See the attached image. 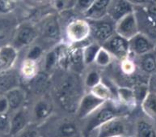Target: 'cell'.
Wrapping results in <instances>:
<instances>
[{
	"label": "cell",
	"mask_w": 156,
	"mask_h": 137,
	"mask_svg": "<svg viewBox=\"0 0 156 137\" xmlns=\"http://www.w3.org/2000/svg\"><path fill=\"white\" fill-rule=\"evenodd\" d=\"M43 54H44L43 48L38 45H33L30 47V49L28 50L27 55H26V59L37 62L43 56Z\"/></svg>",
	"instance_id": "obj_33"
},
{
	"label": "cell",
	"mask_w": 156,
	"mask_h": 137,
	"mask_svg": "<svg viewBox=\"0 0 156 137\" xmlns=\"http://www.w3.org/2000/svg\"><path fill=\"white\" fill-rule=\"evenodd\" d=\"M155 86H156V84H155Z\"/></svg>",
	"instance_id": "obj_44"
},
{
	"label": "cell",
	"mask_w": 156,
	"mask_h": 137,
	"mask_svg": "<svg viewBox=\"0 0 156 137\" xmlns=\"http://www.w3.org/2000/svg\"><path fill=\"white\" fill-rule=\"evenodd\" d=\"M133 93H134V97H135L136 101H140L142 102L145 97L147 96L148 93L147 88L144 86H138L133 90Z\"/></svg>",
	"instance_id": "obj_37"
},
{
	"label": "cell",
	"mask_w": 156,
	"mask_h": 137,
	"mask_svg": "<svg viewBox=\"0 0 156 137\" xmlns=\"http://www.w3.org/2000/svg\"><path fill=\"white\" fill-rule=\"evenodd\" d=\"M115 33L127 40L138 33L137 21L134 12L126 15L115 24Z\"/></svg>",
	"instance_id": "obj_9"
},
{
	"label": "cell",
	"mask_w": 156,
	"mask_h": 137,
	"mask_svg": "<svg viewBox=\"0 0 156 137\" xmlns=\"http://www.w3.org/2000/svg\"><path fill=\"white\" fill-rule=\"evenodd\" d=\"M117 137H125V136H117Z\"/></svg>",
	"instance_id": "obj_42"
},
{
	"label": "cell",
	"mask_w": 156,
	"mask_h": 137,
	"mask_svg": "<svg viewBox=\"0 0 156 137\" xmlns=\"http://www.w3.org/2000/svg\"><path fill=\"white\" fill-rule=\"evenodd\" d=\"M132 5H145L151 2L152 0H127Z\"/></svg>",
	"instance_id": "obj_40"
},
{
	"label": "cell",
	"mask_w": 156,
	"mask_h": 137,
	"mask_svg": "<svg viewBox=\"0 0 156 137\" xmlns=\"http://www.w3.org/2000/svg\"><path fill=\"white\" fill-rule=\"evenodd\" d=\"M90 93L105 102L112 100V92L111 88H109V86L105 84L102 81L100 82L96 86H94L92 88H91Z\"/></svg>",
	"instance_id": "obj_25"
},
{
	"label": "cell",
	"mask_w": 156,
	"mask_h": 137,
	"mask_svg": "<svg viewBox=\"0 0 156 137\" xmlns=\"http://www.w3.org/2000/svg\"><path fill=\"white\" fill-rule=\"evenodd\" d=\"M117 96L120 103L125 106H130L136 102L133 90L127 87H118Z\"/></svg>",
	"instance_id": "obj_24"
},
{
	"label": "cell",
	"mask_w": 156,
	"mask_h": 137,
	"mask_svg": "<svg viewBox=\"0 0 156 137\" xmlns=\"http://www.w3.org/2000/svg\"><path fill=\"white\" fill-rule=\"evenodd\" d=\"M18 58V50L12 45L0 47V72L12 69Z\"/></svg>",
	"instance_id": "obj_13"
},
{
	"label": "cell",
	"mask_w": 156,
	"mask_h": 137,
	"mask_svg": "<svg viewBox=\"0 0 156 137\" xmlns=\"http://www.w3.org/2000/svg\"><path fill=\"white\" fill-rule=\"evenodd\" d=\"M39 37L38 28L34 24L24 22L18 25L12 38V46L18 50L23 47L30 46Z\"/></svg>",
	"instance_id": "obj_4"
},
{
	"label": "cell",
	"mask_w": 156,
	"mask_h": 137,
	"mask_svg": "<svg viewBox=\"0 0 156 137\" xmlns=\"http://www.w3.org/2000/svg\"><path fill=\"white\" fill-rule=\"evenodd\" d=\"M15 1H16V0H15Z\"/></svg>",
	"instance_id": "obj_43"
},
{
	"label": "cell",
	"mask_w": 156,
	"mask_h": 137,
	"mask_svg": "<svg viewBox=\"0 0 156 137\" xmlns=\"http://www.w3.org/2000/svg\"><path fill=\"white\" fill-rule=\"evenodd\" d=\"M42 38L48 42H58L61 37V25L58 17L55 15H49L44 17L41 20L40 28Z\"/></svg>",
	"instance_id": "obj_6"
},
{
	"label": "cell",
	"mask_w": 156,
	"mask_h": 137,
	"mask_svg": "<svg viewBox=\"0 0 156 137\" xmlns=\"http://www.w3.org/2000/svg\"><path fill=\"white\" fill-rule=\"evenodd\" d=\"M112 54L108 51L107 50L105 49L104 47L101 46L100 50L98 51L96 57L95 58L94 63H96L98 67L100 68H106L112 63Z\"/></svg>",
	"instance_id": "obj_28"
},
{
	"label": "cell",
	"mask_w": 156,
	"mask_h": 137,
	"mask_svg": "<svg viewBox=\"0 0 156 137\" xmlns=\"http://www.w3.org/2000/svg\"><path fill=\"white\" fill-rule=\"evenodd\" d=\"M14 137H40V134L35 126L28 125L22 131Z\"/></svg>",
	"instance_id": "obj_35"
},
{
	"label": "cell",
	"mask_w": 156,
	"mask_h": 137,
	"mask_svg": "<svg viewBox=\"0 0 156 137\" xmlns=\"http://www.w3.org/2000/svg\"><path fill=\"white\" fill-rule=\"evenodd\" d=\"M121 106L123 105L121 104V106H119L112 100L105 102L99 109L88 117L90 119L87 124L86 132L90 134L92 131H95L104 123L115 118H119L123 112Z\"/></svg>",
	"instance_id": "obj_2"
},
{
	"label": "cell",
	"mask_w": 156,
	"mask_h": 137,
	"mask_svg": "<svg viewBox=\"0 0 156 137\" xmlns=\"http://www.w3.org/2000/svg\"><path fill=\"white\" fill-rule=\"evenodd\" d=\"M9 105V112H14L23 106L26 101V93L20 86L10 89L4 93Z\"/></svg>",
	"instance_id": "obj_15"
},
{
	"label": "cell",
	"mask_w": 156,
	"mask_h": 137,
	"mask_svg": "<svg viewBox=\"0 0 156 137\" xmlns=\"http://www.w3.org/2000/svg\"><path fill=\"white\" fill-rule=\"evenodd\" d=\"M56 131L58 137H74L78 132V127L73 120L66 119L59 123Z\"/></svg>",
	"instance_id": "obj_20"
},
{
	"label": "cell",
	"mask_w": 156,
	"mask_h": 137,
	"mask_svg": "<svg viewBox=\"0 0 156 137\" xmlns=\"http://www.w3.org/2000/svg\"><path fill=\"white\" fill-rule=\"evenodd\" d=\"M58 63V48L49 50L48 53L44 55V72L49 73V72H51L54 69L56 65Z\"/></svg>",
	"instance_id": "obj_27"
},
{
	"label": "cell",
	"mask_w": 156,
	"mask_h": 137,
	"mask_svg": "<svg viewBox=\"0 0 156 137\" xmlns=\"http://www.w3.org/2000/svg\"><path fill=\"white\" fill-rule=\"evenodd\" d=\"M55 94L59 105L63 109L70 113H75L84 94L76 73L64 77L57 87Z\"/></svg>",
	"instance_id": "obj_1"
},
{
	"label": "cell",
	"mask_w": 156,
	"mask_h": 137,
	"mask_svg": "<svg viewBox=\"0 0 156 137\" xmlns=\"http://www.w3.org/2000/svg\"><path fill=\"white\" fill-rule=\"evenodd\" d=\"M129 50H133L136 54L143 55L149 53L152 50L151 42H150L147 37L144 35L137 33L131 39L129 40Z\"/></svg>",
	"instance_id": "obj_17"
},
{
	"label": "cell",
	"mask_w": 156,
	"mask_h": 137,
	"mask_svg": "<svg viewBox=\"0 0 156 137\" xmlns=\"http://www.w3.org/2000/svg\"><path fill=\"white\" fill-rule=\"evenodd\" d=\"M9 105L4 94L0 93V114H8Z\"/></svg>",
	"instance_id": "obj_38"
},
{
	"label": "cell",
	"mask_w": 156,
	"mask_h": 137,
	"mask_svg": "<svg viewBox=\"0 0 156 137\" xmlns=\"http://www.w3.org/2000/svg\"><path fill=\"white\" fill-rule=\"evenodd\" d=\"M66 33L68 40L75 44L89 39L91 28L88 20L86 19H73L66 26Z\"/></svg>",
	"instance_id": "obj_5"
},
{
	"label": "cell",
	"mask_w": 156,
	"mask_h": 137,
	"mask_svg": "<svg viewBox=\"0 0 156 137\" xmlns=\"http://www.w3.org/2000/svg\"><path fill=\"white\" fill-rule=\"evenodd\" d=\"M105 102V101L97 98L90 92L84 93L78 105L75 114L79 119H87L91 114H93L96 109H99Z\"/></svg>",
	"instance_id": "obj_8"
},
{
	"label": "cell",
	"mask_w": 156,
	"mask_h": 137,
	"mask_svg": "<svg viewBox=\"0 0 156 137\" xmlns=\"http://www.w3.org/2000/svg\"><path fill=\"white\" fill-rule=\"evenodd\" d=\"M15 0H0V15H7L15 9Z\"/></svg>",
	"instance_id": "obj_34"
},
{
	"label": "cell",
	"mask_w": 156,
	"mask_h": 137,
	"mask_svg": "<svg viewBox=\"0 0 156 137\" xmlns=\"http://www.w3.org/2000/svg\"><path fill=\"white\" fill-rule=\"evenodd\" d=\"M39 70H38L37 62L35 61L26 59L21 66L20 75L26 80H30L33 77H34L37 74Z\"/></svg>",
	"instance_id": "obj_26"
},
{
	"label": "cell",
	"mask_w": 156,
	"mask_h": 137,
	"mask_svg": "<svg viewBox=\"0 0 156 137\" xmlns=\"http://www.w3.org/2000/svg\"><path fill=\"white\" fill-rule=\"evenodd\" d=\"M36 2H44V1H46V0H34Z\"/></svg>",
	"instance_id": "obj_41"
},
{
	"label": "cell",
	"mask_w": 156,
	"mask_h": 137,
	"mask_svg": "<svg viewBox=\"0 0 156 137\" xmlns=\"http://www.w3.org/2000/svg\"><path fill=\"white\" fill-rule=\"evenodd\" d=\"M145 55L141 60V68L147 73H152L156 70V59L151 54Z\"/></svg>",
	"instance_id": "obj_29"
},
{
	"label": "cell",
	"mask_w": 156,
	"mask_h": 137,
	"mask_svg": "<svg viewBox=\"0 0 156 137\" xmlns=\"http://www.w3.org/2000/svg\"><path fill=\"white\" fill-rule=\"evenodd\" d=\"M142 107L148 116L156 119V93L148 92L142 102Z\"/></svg>",
	"instance_id": "obj_22"
},
{
	"label": "cell",
	"mask_w": 156,
	"mask_h": 137,
	"mask_svg": "<svg viewBox=\"0 0 156 137\" xmlns=\"http://www.w3.org/2000/svg\"><path fill=\"white\" fill-rule=\"evenodd\" d=\"M10 116L8 114H0V133L9 134Z\"/></svg>",
	"instance_id": "obj_36"
},
{
	"label": "cell",
	"mask_w": 156,
	"mask_h": 137,
	"mask_svg": "<svg viewBox=\"0 0 156 137\" xmlns=\"http://www.w3.org/2000/svg\"><path fill=\"white\" fill-rule=\"evenodd\" d=\"M95 0H76L73 10L78 14L83 16L93 5Z\"/></svg>",
	"instance_id": "obj_31"
},
{
	"label": "cell",
	"mask_w": 156,
	"mask_h": 137,
	"mask_svg": "<svg viewBox=\"0 0 156 137\" xmlns=\"http://www.w3.org/2000/svg\"><path fill=\"white\" fill-rule=\"evenodd\" d=\"M110 2L111 0H95L93 5L83 15V17L88 20H96L107 17Z\"/></svg>",
	"instance_id": "obj_18"
},
{
	"label": "cell",
	"mask_w": 156,
	"mask_h": 137,
	"mask_svg": "<svg viewBox=\"0 0 156 137\" xmlns=\"http://www.w3.org/2000/svg\"><path fill=\"white\" fill-rule=\"evenodd\" d=\"M48 72H38V73L35 76L33 77L29 80L31 84V88L37 93H43L49 87V78L48 76Z\"/></svg>",
	"instance_id": "obj_19"
},
{
	"label": "cell",
	"mask_w": 156,
	"mask_h": 137,
	"mask_svg": "<svg viewBox=\"0 0 156 137\" xmlns=\"http://www.w3.org/2000/svg\"><path fill=\"white\" fill-rule=\"evenodd\" d=\"M136 136L156 137V131L151 123L144 119H141L137 121L136 125Z\"/></svg>",
	"instance_id": "obj_23"
},
{
	"label": "cell",
	"mask_w": 156,
	"mask_h": 137,
	"mask_svg": "<svg viewBox=\"0 0 156 137\" xmlns=\"http://www.w3.org/2000/svg\"><path fill=\"white\" fill-rule=\"evenodd\" d=\"M20 86V76L15 70L9 69L0 72V92L4 94L10 89Z\"/></svg>",
	"instance_id": "obj_16"
},
{
	"label": "cell",
	"mask_w": 156,
	"mask_h": 137,
	"mask_svg": "<svg viewBox=\"0 0 156 137\" xmlns=\"http://www.w3.org/2000/svg\"><path fill=\"white\" fill-rule=\"evenodd\" d=\"M101 48V45L97 42H88L83 47V57L85 66L91 65L94 63L98 51Z\"/></svg>",
	"instance_id": "obj_21"
},
{
	"label": "cell",
	"mask_w": 156,
	"mask_h": 137,
	"mask_svg": "<svg viewBox=\"0 0 156 137\" xmlns=\"http://www.w3.org/2000/svg\"><path fill=\"white\" fill-rule=\"evenodd\" d=\"M121 61H122V63H121V69H122V71L125 73H129L131 72V70H132V68H133L131 63L128 60H126V58Z\"/></svg>",
	"instance_id": "obj_39"
},
{
	"label": "cell",
	"mask_w": 156,
	"mask_h": 137,
	"mask_svg": "<svg viewBox=\"0 0 156 137\" xmlns=\"http://www.w3.org/2000/svg\"><path fill=\"white\" fill-rule=\"evenodd\" d=\"M91 28L90 37H92L94 42L102 46L106 41L115 34V22L109 17H105L100 20H88Z\"/></svg>",
	"instance_id": "obj_3"
},
{
	"label": "cell",
	"mask_w": 156,
	"mask_h": 137,
	"mask_svg": "<svg viewBox=\"0 0 156 137\" xmlns=\"http://www.w3.org/2000/svg\"><path fill=\"white\" fill-rule=\"evenodd\" d=\"M112 54V57L123 60L127 58L129 52V40L115 33L101 46Z\"/></svg>",
	"instance_id": "obj_7"
},
{
	"label": "cell",
	"mask_w": 156,
	"mask_h": 137,
	"mask_svg": "<svg viewBox=\"0 0 156 137\" xmlns=\"http://www.w3.org/2000/svg\"><path fill=\"white\" fill-rule=\"evenodd\" d=\"M101 82V76L99 72L96 70H91L87 74L85 79H84V86L89 89H91Z\"/></svg>",
	"instance_id": "obj_30"
},
{
	"label": "cell",
	"mask_w": 156,
	"mask_h": 137,
	"mask_svg": "<svg viewBox=\"0 0 156 137\" xmlns=\"http://www.w3.org/2000/svg\"><path fill=\"white\" fill-rule=\"evenodd\" d=\"M133 12V7L127 0H111L108 7L107 17L117 23L126 15Z\"/></svg>",
	"instance_id": "obj_11"
},
{
	"label": "cell",
	"mask_w": 156,
	"mask_h": 137,
	"mask_svg": "<svg viewBox=\"0 0 156 137\" xmlns=\"http://www.w3.org/2000/svg\"><path fill=\"white\" fill-rule=\"evenodd\" d=\"M97 137H117L125 136L126 128V124L119 118H115L96 129Z\"/></svg>",
	"instance_id": "obj_10"
},
{
	"label": "cell",
	"mask_w": 156,
	"mask_h": 137,
	"mask_svg": "<svg viewBox=\"0 0 156 137\" xmlns=\"http://www.w3.org/2000/svg\"><path fill=\"white\" fill-rule=\"evenodd\" d=\"M28 125H29V115L23 107L13 112L10 117L9 135L15 136L19 134Z\"/></svg>",
	"instance_id": "obj_12"
},
{
	"label": "cell",
	"mask_w": 156,
	"mask_h": 137,
	"mask_svg": "<svg viewBox=\"0 0 156 137\" xmlns=\"http://www.w3.org/2000/svg\"><path fill=\"white\" fill-rule=\"evenodd\" d=\"M76 0H52L54 9L59 12L73 9Z\"/></svg>",
	"instance_id": "obj_32"
},
{
	"label": "cell",
	"mask_w": 156,
	"mask_h": 137,
	"mask_svg": "<svg viewBox=\"0 0 156 137\" xmlns=\"http://www.w3.org/2000/svg\"><path fill=\"white\" fill-rule=\"evenodd\" d=\"M54 106L49 101L41 99L35 103L33 109V117L37 123H44L51 116Z\"/></svg>",
	"instance_id": "obj_14"
}]
</instances>
